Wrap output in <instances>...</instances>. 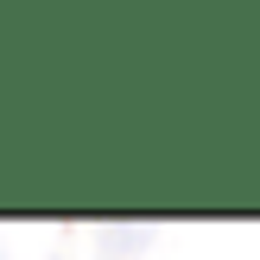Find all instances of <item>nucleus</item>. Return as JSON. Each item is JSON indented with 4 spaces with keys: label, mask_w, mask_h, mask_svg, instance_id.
Wrapping results in <instances>:
<instances>
[{
    "label": "nucleus",
    "mask_w": 260,
    "mask_h": 260,
    "mask_svg": "<svg viewBox=\"0 0 260 260\" xmlns=\"http://www.w3.org/2000/svg\"><path fill=\"white\" fill-rule=\"evenodd\" d=\"M0 260H7V254H0Z\"/></svg>",
    "instance_id": "f257e3e1"
}]
</instances>
